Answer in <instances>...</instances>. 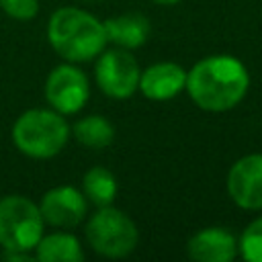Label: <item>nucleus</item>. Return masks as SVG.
I'll list each match as a JSON object with an SVG mask.
<instances>
[{"instance_id": "nucleus-4", "label": "nucleus", "mask_w": 262, "mask_h": 262, "mask_svg": "<svg viewBox=\"0 0 262 262\" xmlns=\"http://www.w3.org/2000/svg\"><path fill=\"white\" fill-rule=\"evenodd\" d=\"M84 233L90 248L106 258H125L139 242V231L133 219L111 205L100 207L90 217Z\"/></svg>"}, {"instance_id": "nucleus-19", "label": "nucleus", "mask_w": 262, "mask_h": 262, "mask_svg": "<svg viewBox=\"0 0 262 262\" xmlns=\"http://www.w3.org/2000/svg\"><path fill=\"white\" fill-rule=\"evenodd\" d=\"M156 4H162V6H172V4H178L180 0H151Z\"/></svg>"}, {"instance_id": "nucleus-9", "label": "nucleus", "mask_w": 262, "mask_h": 262, "mask_svg": "<svg viewBox=\"0 0 262 262\" xmlns=\"http://www.w3.org/2000/svg\"><path fill=\"white\" fill-rule=\"evenodd\" d=\"M39 211L45 223L59 229H70L76 227L86 217L88 199L78 188L70 184H61L43 194Z\"/></svg>"}, {"instance_id": "nucleus-15", "label": "nucleus", "mask_w": 262, "mask_h": 262, "mask_svg": "<svg viewBox=\"0 0 262 262\" xmlns=\"http://www.w3.org/2000/svg\"><path fill=\"white\" fill-rule=\"evenodd\" d=\"M117 188H119L117 178L113 176L111 170H106L102 166H94V168L86 170V174L82 178V192L96 207L111 205L117 196Z\"/></svg>"}, {"instance_id": "nucleus-6", "label": "nucleus", "mask_w": 262, "mask_h": 262, "mask_svg": "<svg viewBox=\"0 0 262 262\" xmlns=\"http://www.w3.org/2000/svg\"><path fill=\"white\" fill-rule=\"evenodd\" d=\"M139 66L137 59L123 47L117 49H102L100 57L94 68V78L98 88L115 98V100H125L135 94L139 88Z\"/></svg>"}, {"instance_id": "nucleus-17", "label": "nucleus", "mask_w": 262, "mask_h": 262, "mask_svg": "<svg viewBox=\"0 0 262 262\" xmlns=\"http://www.w3.org/2000/svg\"><path fill=\"white\" fill-rule=\"evenodd\" d=\"M0 8L14 20H33L39 12V0H0Z\"/></svg>"}, {"instance_id": "nucleus-5", "label": "nucleus", "mask_w": 262, "mask_h": 262, "mask_svg": "<svg viewBox=\"0 0 262 262\" xmlns=\"http://www.w3.org/2000/svg\"><path fill=\"white\" fill-rule=\"evenodd\" d=\"M43 217L39 205L23 194L0 199V246L2 250L33 252L43 235Z\"/></svg>"}, {"instance_id": "nucleus-20", "label": "nucleus", "mask_w": 262, "mask_h": 262, "mask_svg": "<svg viewBox=\"0 0 262 262\" xmlns=\"http://www.w3.org/2000/svg\"><path fill=\"white\" fill-rule=\"evenodd\" d=\"M82 2H100V0H82Z\"/></svg>"}, {"instance_id": "nucleus-16", "label": "nucleus", "mask_w": 262, "mask_h": 262, "mask_svg": "<svg viewBox=\"0 0 262 262\" xmlns=\"http://www.w3.org/2000/svg\"><path fill=\"white\" fill-rule=\"evenodd\" d=\"M237 252L248 262H262V215L256 217L242 231L237 239Z\"/></svg>"}, {"instance_id": "nucleus-3", "label": "nucleus", "mask_w": 262, "mask_h": 262, "mask_svg": "<svg viewBox=\"0 0 262 262\" xmlns=\"http://www.w3.org/2000/svg\"><path fill=\"white\" fill-rule=\"evenodd\" d=\"M70 139V127L61 113L53 108H29L12 125L16 149L35 160L57 156Z\"/></svg>"}, {"instance_id": "nucleus-7", "label": "nucleus", "mask_w": 262, "mask_h": 262, "mask_svg": "<svg viewBox=\"0 0 262 262\" xmlns=\"http://www.w3.org/2000/svg\"><path fill=\"white\" fill-rule=\"evenodd\" d=\"M45 98L49 106L61 115H76L90 98V84L86 74L72 61L53 68L45 82Z\"/></svg>"}, {"instance_id": "nucleus-14", "label": "nucleus", "mask_w": 262, "mask_h": 262, "mask_svg": "<svg viewBox=\"0 0 262 262\" xmlns=\"http://www.w3.org/2000/svg\"><path fill=\"white\" fill-rule=\"evenodd\" d=\"M70 133H74L78 143H82L84 147H90V149H104L115 139V127L111 125V121H106L100 115L82 117L80 121L74 123Z\"/></svg>"}, {"instance_id": "nucleus-12", "label": "nucleus", "mask_w": 262, "mask_h": 262, "mask_svg": "<svg viewBox=\"0 0 262 262\" xmlns=\"http://www.w3.org/2000/svg\"><path fill=\"white\" fill-rule=\"evenodd\" d=\"M102 25H104L106 41H111V43H115L117 47H123V49L141 47L147 41L149 31H151L149 20L139 12L117 14L113 18H106Z\"/></svg>"}, {"instance_id": "nucleus-8", "label": "nucleus", "mask_w": 262, "mask_h": 262, "mask_svg": "<svg viewBox=\"0 0 262 262\" xmlns=\"http://www.w3.org/2000/svg\"><path fill=\"white\" fill-rule=\"evenodd\" d=\"M227 192L242 209H262V154L244 156L229 168Z\"/></svg>"}, {"instance_id": "nucleus-10", "label": "nucleus", "mask_w": 262, "mask_h": 262, "mask_svg": "<svg viewBox=\"0 0 262 262\" xmlns=\"http://www.w3.org/2000/svg\"><path fill=\"white\" fill-rule=\"evenodd\" d=\"M186 86V70L174 61H158L147 66L139 76V90L145 98L166 102L178 96Z\"/></svg>"}, {"instance_id": "nucleus-1", "label": "nucleus", "mask_w": 262, "mask_h": 262, "mask_svg": "<svg viewBox=\"0 0 262 262\" xmlns=\"http://www.w3.org/2000/svg\"><path fill=\"white\" fill-rule=\"evenodd\" d=\"M184 88L199 108L223 113L244 100L250 88V74L233 55H209L186 72Z\"/></svg>"}, {"instance_id": "nucleus-13", "label": "nucleus", "mask_w": 262, "mask_h": 262, "mask_svg": "<svg viewBox=\"0 0 262 262\" xmlns=\"http://www.w3.org/2000/svg\"><path fill=\"white\" fill-rule=\"evenodd\" d=\"M33 254H35V260H41V262H82L84 260V250L80 246V239L68 231L41 235Z\"/></svg>"}, {"instance_id": "nucleus-18", "label": "nucleus", "mask_w": 262, "mask_h": 262, "mask_svg": "<svg viewBox=\"0 0 262 262\" xmlns=\"http://www.w3.org/2000/svg\"><path fill=\"white\" fill-rule=\"evenodd\" d=\"M2 260H23V262H29V260H35V254L31 252H25V250H2Z\"/></svg>"}, {"instance_id": "nucleus-2", "label": "nucleus", "mask_w": 262, "mask_h": 262, "mask_svg": "<svg viewBox=\"0 0 262 262\" xmlns=\"http://www.w3.org/2000/svg\"><path fill=\"white\" fill-rule=\"evenodd\" d=\"M47 39L53 51L72 63L90 61L106 45L104 25L94 14L76 6H63L51 14Z\"/></svg>"}, {"instance_id": "nucleus-11", "label": "nucleus", "mask_w": 262, "mask_h": 262, "mask_svg": "<svg viewBox=\"0 0 262 262\" xmlns=\"http://www.w3.org/2000/svg\"><path fill=\"white\" fill-rule=\"evenodd\" d=\"M186 254L194 262H231L237 256V237L225 227H207L188 239Z\"/></svg>"}]
</instances>
